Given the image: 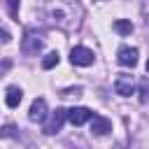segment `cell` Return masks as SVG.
Segmentation results:
<instances>
[{
    "instance_id": "obj_4",
    "label": "cell",
    "mask_w": 149,
    "mask_h": 149,
    "mask_svg": "<svg viewBox=\"0 0 149 149\" xmlns=\"http://www.w3.org/2000/svg\"><path fill=\"white\" fill-rule=\"evenodd\" d=\"M40 49H42V40H37V35L28 30V33L23 35V42H21V51H23L26 56H35Z\"/></svg>"
},
{
    "instance_id": "obj_16",
    "label": "cell",
    "mask_w": 149,
    "mask_h": 149,
    "mask_svg": "<svg viewBox=\"0 0 149 149\" xmlns=\"http://www.w3.org/2000/svg\"><path fill=\"white\" fill-rule=\"evenodd\" d=\"M9 65H12L9 61H2V63H0V74H2V72H7V70H9Z\"/></svg>"
},
{
    "instance_id": "obj_12",
    "label": "cell",
    "mask_w": 149,
    "mask_h": 149,
    "mask_svg": "<svg viewBox=\"0 0 149 149\" xmlns=\"http://www.w3.org/2000/svg\"><path fill=\"white\" fill-rule=\"evenodd\" d=\"M58 61H61V58H58V51H49V54L42 58V68H44V70H51L54 65H58Z\"/></svg>"
},
{
    "instance_id": "obj_17",
    "label": "cell",
    "mask_w": 149,
    "mask_h": 149,
    "mask_svg": "<svg viewBox=\"0 0 149 149\" xmlns=\"http://www.w3.org/2000/svg\"><path fill=\"white\" fill-rule=\"evenodd\" d=\"M147 72H149V61H147Z\"/></svg>"
},
{
    "instance_id": "obj_10",
    "label": "cell",
    "mask_w": 149,
    "mask_h": 149,
    "mask_svg": "<svg viewBox=\"0 0 149 149\" xmlns=\"http://www.w3.org/2000/svg\"><path fill=\"white\" fill-rule=\"evenodd\" d=\"M21 98H23L21 88H19V86H9V88H7V95H5V102H7V107H19Z\"/></svg>"
},
{
    "instance_id": "obj_5",
    "label": "cell",
    "mask_w": 149,
    "mask_h": 149,
    "mask_svg": "<svg viewBox=\"0 0 149 149\" xmlns=\"http://www.w3.org/2000/svg\"><path fill=\"white\" fill-rule=\"evenodd\" d=\"M91 116H93V112L88 107H72V109H68V121L74 123V126H81V123L91 121Z\"/></svg>"
},
{
    "instance_id": "obj_8",
    "label": "cell",
    "mask_w": 149,
    "mask_h": 149,
    "mask_svg": "<svg viewBox=\"0 0 149 149\" xmlns=\"http://www.w3.org/2000/svg\"><path fill=\"white\" fill-rule=\"evenodd\" d=\"M28 119L30 121H44L47 119V100L44 98H35L33 100L30 112H28Z\"/></svg>"
},
{
    "instance_id": "obj_2",
    "label": "cell",
    "mask_w": 149,
    "mask_h": 149,
    "mask_svg": "<svg viewBox=\"0 0 149 149\" xmlns=\"http://www.w3.org/2000/svg\"><path fill=\"white\" fill-rule=\"evenodd\" d=\"M65 119H68V109H61V107H58V109L44 121V133H47V135H56V133L63 128Z\"/></svg>"
},
{
    "instance_id": "obj_9",
    "label": "cell",
    "mask_w": 149,
    "mask_h": 149,
    "mask_svg": "<svg viewBox=\"0 0 149 149\" xmlns=\"http://www.w3.org/2000/svg\"><path fill=\"white\" fill-rule=\"evenodd\" d=\"M109 130H112L109 119H105V116H91V133H93L95 137H102V135H107Z\"/></svg>"
},
{
    "instance_id": "obj_7",
    "label": "cell",
    "mask_w": 149,
    "mask_h": 149,
    "mask_svg": "<svg viewBox=\"0 0 149 149\" xmlns=\"http://www.w3.org/2000/svg\"><path fill=\"white\" fill-rule=\"evenodd\" d=\"M114 91H116L119 95H130V93H135V81H133V77H130V74H119L116 81H114Z\"/></svg>"
},
{
    "instance_id": "obj_3",
    "label": "cell",
    "mask_w": 149,
    "mask_h": 149,
    "mask_svg": "<svg viewBox=\"0 0 149 149\" xmlns=\"http://www.w3.org/2000/svg\"><path fill=\"white\" fill-rule=\"evenodd\" d=\"M70 61H72V65L86 68V65H91V63L95 61V56H93V51L86 49V47H74V49L70 51Z\"/></svg>"
},
{
    "instance_id": "obj_6",
    "label": "cell",
    "mask_w": 149,
    "mask_h": 149,
    "mask_svg": "<svg viewBox=\"0 0 149 149\" xmlns=\"http://www.w3.org/2000/svg\"><path fill=\"white\" fill-rule=\"evenodd\" d=\"M116 61H119L123 68L137 65V49H135V47H121L119 54H116Z\"/></svg>"
},
{
    "instance_id": "obj_11",
    "label": "cell",
    "mask_w": 149,
    "mask_h": 149,
    "mask_svg": "<svg viewBox=\"0 0 149 149\" xmlns=\"http://www.w3.org/2000/svg\"><path fill=\"white\" fill-rule=\"evenodd\" d=\"M114 30H116L119 35H130V33H133V23L126 21V19H116V21H114Z\"/></svg>"
},
{
    "instance_id": "obj_14",
    "label": "cell",
    "mask_w": 149,
    "mask_h": 149,
    "mask_svg": "<svg viewBox=\"0 0 149 149\" xmlns=\"http://www.w3.org/2000/svg\"><path fill=\"white\" fill-rule=\"evenodd\" d=\"M12 40V35H9V30H5V28H0V44H7Z\"/></svg>"
},
{
    "instance_id": "obj_15",
    "label": "cell",
    "mask_w": 149,
    "mask_h": 149,
    "mask_svg": "<svg viewBox=\"0 0 149 149\" xmlns=\"http://www.w3.org/2000/svg\"><path fill=\"white\" fill-rule=\"evenodd\" d=\"M16 2H19V0H7V7H9V14H12L14 19H16ZM16 21H19V19H16Z\"/></svg>"
},
{
    "instance_id": "obj_13",
    "label": "cell",
    "mask_w": 149,
    "mask_h": 149,
    "mask_svg": "<svg viewBox=\"0 0 149 149\" xmlns=\"http://www.w3.org/2000/svg\"><path fill=\"white\" fill-rule=\"evenodd\" d=\"M61 95H63V98H70V95H74V98H77V95H81V88H79V86H74V88H65Z\"/></svg>"
},
{
    "instance_id": "obj_1",
    "label": "cell",
    "mask_w": 149,
    "mask_h": 149,
    "mask_svg": "<svg viewBox=\"0 0 149 149\" xmlns=\"http://www.w3.org/2000/svg\"><path fill=\"white\" fill-rule=\"evenodd\" d=\"M40 9L44 12L47 21L58 28L70 30V28L79 26L81 7L77 0H40Z\"/></svg>"
}]
</instances>
